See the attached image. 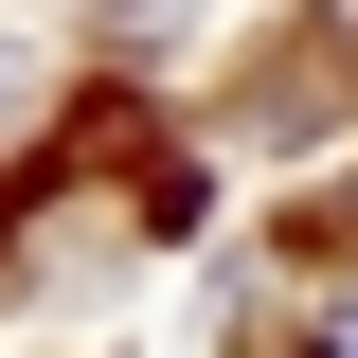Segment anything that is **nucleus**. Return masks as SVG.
I'll list each match as a JSON object with an SVG mask.
<instances>
[{
  "label": "nucleus",
  "instance_id": "nucleus-1",
  "mask_svg": "<svg viewBox=\"0 0 358 358\" xmlns=\"http://www.w3.org/2000/svg\"><path fill=\"white\" fill-rule=\"evenodd\" d=\"M322 358H358V305H341V341H322Z\"/></svg>",
  "mask_w": 358,
  "mask_h": 358
},
{
  "label": "nucleus",
  "instance_id": "nucleus-2",
  "mask_svg": "<svg viewBox=\"0 0 358 358\" xmlns=\"http://www.w3.org/2000/svg\"><path fill=\"white\" fill-rule=\"evenodd\" d=\"M0 90H18V72H0Z\"/></svg>",
  "mask_w": 358,
  "mask_h": 358
}]
</instances>
